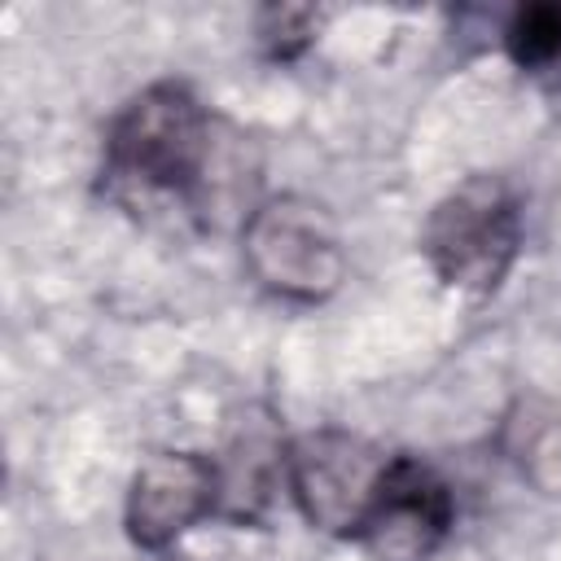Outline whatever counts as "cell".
<instances>
[{"instance_id":"obj_1","label":"cell","mask_w":561,"mask_h":561,"mask_svg":"<svg viewBox=\"0 0 561 561\" xmlns=\"http://www.w3.org/2000/svg\"><path fill=\"white\" fill-rule=\"evenodd\" d=\"M215 118L184 83L145 88L110 127L105 188L140 206L202 210L215 197Z\"/></svg>"},{"instance_id":"obj_2","label":"cell","mask_w":561,"mask_h":561,"mask_svg":"<svg viewBox=\"0 0 561 561\" xmlns=\"http://www.w3.org/2000/svg\"><path fill=\"white\" fill-rule=\"evenodd\" d=\"M517 241H522V215L513 193L491 175H473L434 206L421 245L447 285L469 294H491L508 272Z\"/></svg>"},{"instance_id":"obj_3","label":"cell","mask_w":561,"mask_h":561,"mask_svg":"<svg viewBox=\"0 0 561 561\" xmlns=\"http://www.w3.org/2000/svg\"><path fill=\"white\" fill-rule=\"evenodd\" d=\"M451 526V495L434 469L412 456H390L373 486V500L355 526L377 561H421Z\"/></svg>"},{"instance_id":"obj_4","label":"cell","mask_w":561,"mask_h":561,"mask_svg":"<svg viewBox=\"0 0 561 561\" xmlns=\"http://www.w3.org/2000/svg\"><path fill=\"white\" fill-rule=\"evenodd\" d=\"M285 460L302 513L324 530L355 535L386 460L351 434H311Z\"/></svg>"},{"instance_id":"obj_5","label":"cell","mask_w":561,"mask_h":561,"mask_svg":"<svg viewBox=\"0 0 561 561\" xmlns=\"http://www.w3.org/2000/svg\"><path fill=\"white\" fill-rule=\"evenodd\" d=\"M219 504V465L193 451L145 460L127 500V530L140 548H167L188 522Z\"/></svg>"},{"instance_id":"obj_6","label":"cell","mask_w":561,"mask_h":561,"mask_svg":"<svg viewBox=\"0 0 561 561\" xmlns=\"http://www.w3.org/2000/svg\"><path fill=\"white\" fill-rule=\"evenodd\" d=\"M311 206L276 202L250 224V254L263 272L267 285L285 294H320L324 285L337 280V250L320 232V224L307 215Z\"/></svg>"},{"instance_id":"obj_7","label":"cell","mask_w":561,"mask_h":561,"mask_svg":"<svg viewBox=\"0 0 561 561\" xmlns=\"http://www.w3.org/2000/svg\"><path fill=\"white\" fill-rule=\"evenodd\" d=\"M504 48L522 70L561 79V4L517 9L504 31Z\"/></svg>"},{"instance_id":"obj_8","label":"cell","mask_w":561,"mask_h":561,"mask_svg":"<svg viewBox=\"0 0 561 561\" xmlns=\"http://www.w3.org/2000/svg\"><path fill=\"white\" fill-rule=\"evenodd\" d=\"M311 22H316V13H311V9H267V13H263V31H259V35L272 44V53H276V57H289V53H298V48L307 44Z\"/></svg>"}]
</instances>
